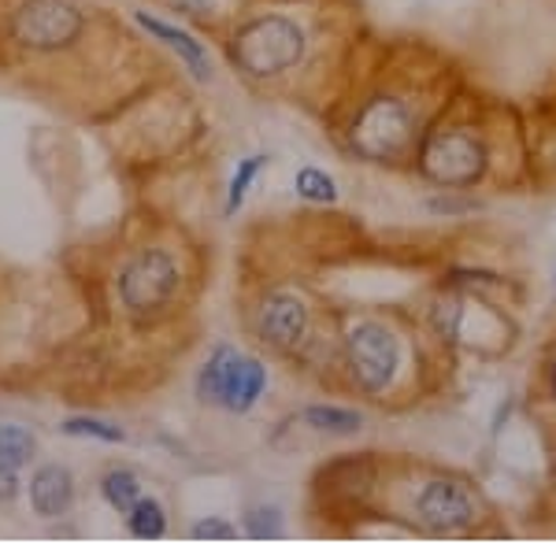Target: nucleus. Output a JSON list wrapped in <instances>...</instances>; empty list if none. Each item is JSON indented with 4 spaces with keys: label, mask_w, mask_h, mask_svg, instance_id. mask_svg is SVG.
<instances>
[{
    "label": "nucleus",
    "mask_w": 556,
    "mask_h": 548,
    "mask_svg": "<svg viewBox=\"0 0 556 548\" xmlns=\"http://www.w3.org/2000/svg\"><path fill=\"white\" fill-rule=\"evenodd\" d=\"M304 56L301 26L286 15H260L245 23L230 41V60L253 78H275L298 67Z\"/></svg>",
    "instance_id": "obj_1"
},
{
    "label": "nucleus",
    "mask_w": 556,
    "mask_h": 548,
    "mask_svg": "<svg viewBox=\"0 0 556 548\" xmlns=\"http://www.w3.org/2000/svg\"><path fill=\"white\" fill-rule=\"evenodd\" d=\"M267 385V371L264 364L230 345H219L208 356V364L197 374V393H201L204 404H215V408H227L235 416H245L249 408H256V400L264 397Z\"/></svg>",
    "instance_id": "obj_2"
},
{
    "label": "nucleus",
    "mask_w": 556,
    "mask_h": 548,
    "mask_svg": "<svg viewBox=\"0 0 556 548\" xmlns=\"http://www.w3.org/2000/svg\"><path fill=\"white\" fill-rule=\"evenodd\" d=\"M412 130H416V115L397 97H375L361 107V115L349 127V145L361 152L371 164H390L408 149Z\"/></svg>",
    "instance_id": "obj_3"
},
{
    "label": "nucleus",
    "mask_w": 556,
    "mask_h": 548,
    "mask_svg": "<svg viewBox=\"0 0 556 548\" xmlns=\"http://www.w3.org/2000/svg\"><path fill=\"white\" fill-rule=\"evenodd\" d=\"M419 170L434 186L464 190V186L482 182V175H486V145L479 133L464 127L434 130L419 149Z\"/></svg>",
    "instance_id": "obj_4"
},
{
    "label": "nucleus",
    "mask_w": 556,
    "mask_h": 548,
    "mask_svg": "<svg viewBox=\"0 0 556 548\" xmlns=\"http://www.w3.org/2000/svg\"><path fill=\"white\" fill-rule=\"evenodd\" d=\"M83 34V12L67 0H26L12 15V38L30 52L67 49Z\"/></svg>",
    "instance_id": "obj_5"
},
{
    "label": "nucleus",
    "mask_w": 556,
    "mask_h": 548,
    "mask_svg": "<svg viewBox=\"0 0 556 548\" xmlns=\"http://www.w3.org/2000/svg\"><path fill=\"white\" fill-rule=\"evenodd\" d=\"M178 290V264L164 248H146L123 267L119 278V296L134 316H149L172 304Z\"/></svg>",
    "instance_id": "obj_6"
},
{
    "label": "nucleus",
    "mask_w": 556,
    "mask_h": 548,
    "mask_svg": "<svg viewBox=\"0 0 556 548\" xmlns=\"http://www.w3.org/2000/svg\"><path fill=\"white\" fill-rule=\"evenodd\" d=\"M345 353H349L353 382L361 385L364 393H382L386 385L393 382V374H397V364H401L397 337L386 327H379V322H361V327L349 330Z\"/></svg>",
    "instance_id": "obj_7"
},
{
    "label": "nucleus",
    "mask_w": 556,
    "mask_h": 548,
    "mask_svg": "<svg viewBox=\"0 0 556 548\" xmlns=\"http://www.w3.org/2000/svg\"><path fill=\"white\" fill-rule=\"evenodd\" d=\"M416 515L430 534H464L475 523V497L464 482L434 479L419 489Z\"/></svg>",
    "instance_id": "obj_8"
},
{
    "label": "nucleus",
    "mask_w": 556,
    "mask_h": 548,
    "mask_svg": "<svg viewBox=\"0 0 556 548\" xmlns=\"http://www.w3.org/2000/svg\"><path fill=\"white\" fill-rule=\"evenodd\" d=\"M260 337L278 353H293L308 337V308L293 293H271L260 308Z\"/></svg>",
    "instance_id": "obj_9"
},
{
    "label": "nucleus",
    "mask_w": 556,
    "mask_h": 548,
    "mask_svg": "<svg viewBox=\"0 0 556 548\" xmlns=\"http://www.w3.org/2000/svg\"><path fill=\"white\" fill-rule=\"evenodd\" d=\"M75 500V479H71L67 467L60 463H45L34 471L30 479V505L41 519H56L64 515Z\"/></svg>",
    "instance_id": "obj_10"
},
{
    "label": "nucleus",
    "mask_w": 556,
    "mask_h": 548,
    "mask_svg": "<svg viewBox=\"0 0 556 548\" xmlns=\"http://www.w3.org/2000/svg\"><path fill=\"white\" fill-rule=\"evenodd\" d=\"M138 26H146V30L152 34V38H160L164 44H172V49L178 52V56L190 64L193 71V78H208V56H204V49H201V41H193L186 30H178V26H167V23H160V20H152V15L146 12H138Z\"/></svg>",
    "instance_id": "obj_11"
},
{
    "label": "nucleus",
    "mask_w": 556,
    "mask_h": 548,
    "mask_svg": "<svg viewBox=\"0 0 556 548\" xmlns=\"http://www.w3.org/2000/svg\"><path fill=\"white\" fill-rule=\"evenodd\" d=\"M304 422L319 434H356L364 426L361 411H349V408H334V404H312L304 408Z\"/></svg>",
    "instance_id": "obj_12"
},
{
    "label": "nucleus",
    "mask_w": 556,
    "mask_h": 548,
    "mask_svg": "<svg viewBox=\"0 0 556 548\" xmlns=\"http://www.w3.org/2000/svg\"><path fill=\"white\" fill-rule=\"evenodd\" d=\"M127 526L138 541H160L167 534V515H164V505L156 497H141L138 505L127 511Z\"/></svg>",
    "instance_id": "obj_13"
},
{
    "label": "nucleus",
    "mask_w": 556,
    "mask_h": 548,
    "mask_svg": "<svg viewBox=\"0 0 556 548\" xmlns=\"http://www.w3.org/2000/svg\"><path fill=\"white\" fill-rule=\"evenodd\" d=\"M101 493L119 515H127V511L141 500V479L134 471H127V467H115V471H108L101 479Z\"/></svg>",
    "instance_id": "obj_14"
},
{
    "label": "nucleus",
    "mask_w": 556,
    "mask_h": 548,
    "mask_svg": "<svg viewBox=\"0 0 556 548\" xmlns=\"http://www.w3.org/2000/svg\"><path fill=\"white\" fill-rule=\"evenodd\" d=\"M34 453H38V442H34V434L26 426H0V463L4 467H26L34 460Z\"/></svg>",
    "instance_id": "obj_15"
},
{
    "label": "nucleus",
    "mask_w": 556,
    "mask_h": 548,
    "mask_svg": "<svg viewBox=\"0 0 556 548\" xmlns=\"http://www.w3.org/2000/svg\"><path fill=\"white\" fill-rule=\"evenodd\" d=\"M293 190L312 204H334L338 201V182L319 167H301L298 178H293Z\"/></svg>",
    "instance_id": "obj_16"
},
{
    "label": "nucleus",
    "mask_w": 556,
    "mask_h": 548,
    "mask_svg": "<svg viewBox=\"0 0 556 548\" xmlns=\"http://www.w3.org/2000/svg\"><path fill=\"white\" fill-rule=\"evenodd\" d=\"M60 430L71 437H97V442H108V445L127 442V434H123L115 422H104V419H93V416H75V419H67Z\"/></svg>",
    "instance_id": "obj_17"
},
{
    "label": "nucleus",
    "mask_w": 556,
    "mask_h": 548,
    "mask_svg": "<svg viewBox=\"0 0 556 548\" xmlns=\"http://www.w3.org/2000/svg\"><path fill=\"white\" fill-rule=\"evenodd\" d=\"M264 164H267V156H245L238 164L235 178H230V193H227V215H235L241 204H245L249 186H253V178L264 170Z\"/></svg>",
    "instance_id": "obj_18"
},
{
    "label": "nucleus",
    "mask_w": 556,
    "mask_h": 548,
    "mask_svg": "<svg viewBox=\"0 0 556 548\" xmlns=\"http://www.w3.org/2000/svg\"><path fill=\"white\" fill-rule=\"evenodd\" d=\"M245 534L253 537V541H275V537L282 534V523H278V508H275V505H256V508H249V515H245Z\"/></svg>",
    "instance_id": "obj_19"
},
{
    "label": "nucleus",
    "mask_w": 556,
    "mask_h": 548,
    "mask_svg": "<svg viewBox=\"0 0 556 548\" xmlns=\"http://www.w3.org/2000/svg\"><path fill=\"white\" fill-rule=\"evenodd\" d=\"M193 537L197 541H235L238 526L223 523V519H201V523L193 526Z\"/></svg>",
    "instance_id": "obj_20"
},
{
    "label": "nucleus",
    "mask_w": 556,
    "mask_h": 548,
    "mask_svg": "<svg viewBox=\"0 0 556 548\" xmlns=\"http://www.w3.org/2000/svg\"><path fill=\"white\" fill-rule=\"evenodd\" d=\"M20 497V479H15V467H4L0 463V505Z\"/></svg>",
    "instance_id": "obj_21"
},
{
    "label": "nucleus",
    "mask_w": 556,
    "mask_h": 548,
    "mask_svg": "<svg viewBox=\"0 0 556 548\" xmlns=\"http://www.w3.org/2000/svg\"><path fill=\"white\" fill-rule=\"evenodd\" d=\"M549 390H553V400H556V356H553V364H549Z\"/></svg>",
    "instance_id": "obj_22"
}]
</instances>
